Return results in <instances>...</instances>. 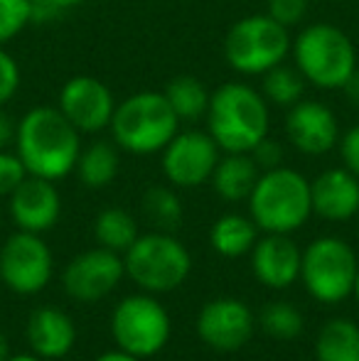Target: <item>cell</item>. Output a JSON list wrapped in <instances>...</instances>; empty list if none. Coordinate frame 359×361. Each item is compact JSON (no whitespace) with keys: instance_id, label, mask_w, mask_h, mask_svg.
Listing matches in <instances>:
<instances>
[{"instance_id":"obj_23","label":"cell","mask_w":359,"mask_h":361,"mask_svg":"<svg viewBox=\"0 0 359 361\" xmlns=\"http://www.w3.org/2000/svg\"><path fill=\"white\" fill-rule=\"evenodd\" d=\"M315 361H359V327L347 317L322 324L315 339Z\"/></svg>"},{"instance_id":"obj_36","label":"cell","mask_w":359,"mask_h":361,"mask_svg":"<svg viewBox=\"0 0 359 361\" xmlns=\"http://www.w3.org/2000/svg\"><path fill=\"white\" fill-rule=\"evenodd\" d=\"M342 91L347 94V99L352 101L355 106H359V67L352 72L350 79L345 81V86H342Z\"/></svg>"},{"instance_id":"obj_15","label":"cell","mask_w":359,"mask_h":361,"mask_svg":"<svg viewBox=\"0 0 359 361\" xmlns=\"http://www.w3.org/2000/svg\"><path fill=\"white\" fill-rule=\"evenodd\" d=\"M286 135L303 155H327L340 143V126L327 104L300 99L288 109Z\"/></svg>"},{"instance_id":"obj_12","label":"cell","mask_w":359,"mask_h":361,"mask_svg":"<svg viewBox=\"0 0 359 361\" xmlns=\"http://www.w3.org/2000/svg\"><path fill=\"white\" fill-rule=\"evenodd\" d=\"M197 337L209 349L221 354L246 347L256 329V314L239 298H214L202 305L197 314Z\"/></svg>"},{"instance_id":"obj_39","label":"cell","mask_w":359,"mask_h":361,"mask_svg":"<svg viewBox=\"0 0 359 361\" xmlns=\"http://www.w3.org/2000/svg\"><path fill=\"white\" fill-rule=\"evenodd\" d=\"M8 359H10V342L3 329H0V361H8Z\"/></svg>"},{"instance_id":"obj_21","label":"cell","mask_w":359,"mask_h":361,"mask_svg":"<svg viewBox=\"0 0 359 361\" xmlns=\"http://www.w3.org/2000/svg\"><path fill=\"white\" fill-rule=\"evenodd\" d=\"M256 221L244 214H224L219 216L209 228V246L224 258L249 256L251 248L259 241Z\"/></svg>"},{"instance_id":"obj_27","label":"cell","mask_w":359,"mask_h":361,"mask_svg":"<svg viewBox=\"0 0 359 361\" xmlns=\"http://www.w3.org/2000/svg\"><path fill=\"white\" fill-rule=\"evenodd\" d=\"M308 81L303 79V74L296 67H288V64H278V67L269 69L261 81V94L264 99L273 106H281V109H291L293 104L303 99V91H305Z\"/></svg>"},{"instance_id":"obj_9","label":"cell","mask_w":359,"mask_h":361,"mask_svg":"<svg viewBox=\"0 0 359 361\" xmlns=\"http://www.w3.org/2000/svg\"><path fill=\"white\" fill-rule=\"evenodd\" d=\"M173 319L153 293L123 298L111 312V337L121 352L138 359L160 354L170 342Z\"/></svg>"},{"instance_id":"obj_40","label":"cell","mask_w":359,"mask_h":361,"mask_svg":"<svg viewBox=\"0 0 359 361\" xmlns=\"http://www.w3.org/2000/svg\"><path fill=\"white\" fill-rule=\"evenodd\" d=\"M8 361H47V359H42V357H37V354L28 352V354H10Z\"/></svg>"},{"instance_id":"obj_6","label":"cell","mask_w":359,"mask_h":361,"mask_svg":"<svg viewBox=\"0 0 359 361\" xmlns=\"http://www.w3.org/2000/svg\"><path fill=\"white\" fill-rule=\"evenodd\" d=\"M126 276L143 293L165 295L178 290L190 278L192 256L187 246L170 231L140 233L123 253Z\"/></svg>"},{"instance_id":"obj_17","label":"cell","mask_w":359,"mask_h":361,"mask_svg":"<svg viewBox=\"0 0 359 361\" xmlns=\"http://www.w3.org/2000/svg\"><path fill=\"white\" fill-rule=\"evenodd\" d=\"M249 256L254 278L261 286L283 290L300 281L303 251L291 238V233H264Z\"/></svg>"},{"instance_id":"obj_20","label":"cell","mask_w":359,"mask_h":361,"mask_svg":"<svg viewBox=\"0 0 359 361\" xmlns=\"http://www.w3.org/2000/svg\"><path fill=\"white\" fill-rule=\"evenodd\" d=\"M261 177V167L249 152H224L212 172V187L224 202H249L256 182Z\"/></svg>"},{"instance_id":"obj_1","label":"cell","mask_w":359,"mask_h":361,"mask_svg":"<svg viewBox=\"0 0 359 361\" xmlns=\"http://www.w3.org/2000/svg\"><path fill=\"white\" fill-rule=\"evenodd\" d=\"M13 147L28 175L57 182L72 175L77 167L82 133L69 123L57 106H37L18 121Z\"/></svg>"},{"instance_id":"obj_10","label":"cell","mask_w":359,"mask_h":361,"mask_svg":"<svg viewBox=\"0 0 359 361\" xmlns=\"http://www.w3.org/2000/svg\"><path fill=\"white\" fill-rule=\"evenodd\" d=\"M54 256L42 233L15 231L0 248V278L15 295H37L49 286Z\"/></svg>"},{"instance_id":"obj_14","label":"cell","mask_w":359,"mask_h":361,"mask_svg":"<svg viewBox=\"0 0 359 361\" xmlns=\"http://www.w3.org/2000/svg\"><path fill=\"white\" fill-rule=\"evenodd\" d=\"M57 109L79 133H101L111 126L116 111V99L101 79L89 74L72 76L59 89Z\"/></svg>"},{"instance_id":"obj_41","label":"cell","mask_w":359,"mask_h":361,"mask_svg":"<svg viewBox=\"0 0 359 361\" xmlns=\"http://www.w3.org/2000/svg\"><path fill=\"white\" fill-rule=\"evenodd\" d=\"M355 300H357V305H359V266H357V281H355Z\"/></svg>"},{"instance_id":"obj_8","label":"cell","mask_w":359,"mask_h":361,"mask_svg":"<svg viewBox=\"0 0 359 361\" xmlns=\"http://www.w3.org/2000/svg\"><path fill=\"white\" fill-rule=\"evenodd\" d=\"M359 258L337 236H320L303 248L300 281L308 295L322 305H337L355 293Z\"/></svg>"},{"instance_id":"obj_35","label":"cell","mask_w":359,"mask_h":361,"mask_svg":"<svg viewBox=\"0 0 359 361\" xmlns=\"http://www.w3.org/2000/svg\"><path fill=\"white\" fill-rule=\"evenodd\" d=\"M15 135H18V121L0 106V150L15 145Z\"/></svg>"},{"instance_id":"obj_11","label":"cell","mask_w":359,"mask_h":361,"mask_svg":"<svg viewBox=\"0 0 359 361\" xmlns=\"http://www.w3.org/2000/svg\"><path fill=\"white\" fill-rule=\"evenodd\" d=\"M219 152V145L207 130H178L163 147V172L173 187L192 190L212 180Z\"/></svg>"},{"instance_id":"obj_29","label":"cell","mask_w":359,"mask_h":361,"mask_svg":"<svg viewBox=\"0 0 359 361\" xmlns=\"http://www.w3.org/2000/svg\"><path fill=\"white\" fill-rule=\"evenodd\" d=\"M32 23V0H0V47Z\"/></svg>"},{"instance_id":"obj_34","label":"cell","mask_w":359,"mask_h":361,"mask_svg":"<svg viewBox=\"0 0 359 361\" xmlns=\"http://www.w3.org/2000/svg\"><path fill=\"white\" fill-rule=\"evenodd\" d=\"M340 155H342V165L359 177V126H352L345 135H340Z\"/></svg>"},{"instance_id":"obj_31","label":"cell","mask_w":359,"mask_h":361,"mask_svg":"<svg viewBox=\"0 0 359 361\" xmlns=\"http://www.w3.org/2000/svg\"><path fill=\"white\" fill-rule=\"evenodd\" d=\"M308 0H269V10L266 15H271L276 23H281L283 27H298L303 20L308 18Z\"/></svg>"},{"instance_id":"obj_2","label":"cell","mask_w":359,"mask_h":361,"mask_svg":"<svg viewBox=\"0 0 359 361\" xmlns=\"http://www.w3.org/2000/svg\"><path fill=\"white\" fill-rule=\"evenodd\" d=\"M205 118L207 133L221 152H249L271 128L269 101L244 81H226L212 91Z\"/></svg>"},{"instance_id":"obj_33","label":"cell","mask_w":359,"mask_h":361,"mask_svg":"<svg viewBox=\"0 0 359 361\" xmlns=\"http://www.w3.org/2000/svg\"><path fill=\"white\" fill-rule=\"evenodd\" d=\"M249 155L254 157V162L261 167V172L283 165V145L278 143V140H273L271 135H266L264 140H259V143L249 150Z\"/></svg>"},{"instance_id":"obj_19","label":"cell","mask_w":359,"mask_h":361,"mask_svg":"<svg viewBox=\"0 0 359 361\" xmlns=\"http://www.w3.org/2000/svg\"><path fill=\"white\" fill-rule=\"evenodd\" d=\"M25 337H28L32 354L47 361L62 359L77 344V324L62 307L42 305V307L30 312Z\"/></svg>"},{"instance_id":"obj_30","label":"cell","mask_w":359,"mask_h":361,"mask_svg":"<svg viewBox=\"0 0 359 361\" xmlns=\"http://www.w3.org/2000/svg\"><path fill=\"white\" fill-rule=\"evenodd\" d=\"M25 177H28V170H25L18 152L0 150V197L13 195Z\"/></svg>"},{"instance_id":"obj_16","label":"cell","mask_w":359,"mask_h":361,"mask_svg":"<svg viewBox=\"0 0 359 361\" xmlns=\"http://www.w3.org/2000/svg\"><path fill=\"white\" fill-rule=\"evenodd\" d=\"M8 209L20 231L44 233L57 226L62 216V197L52 180L28 175L8 197Z\"/></svg>"},{"instance_id":"obj_4","label":"cell","mask_w":359,"mask_h":361,"mask_svg":"<svg viewBox=\"0 0 359 361\" xmlns=\"http://www.w3.org/2000/svg\"><path fill=\"white\" fill-rule=\"evenodd\" d=\"M249 216L264 233H293L312 216L310 180L281 165L261 172L249 197Z\"/></svg>"},{"instance_id":"obj_24","label":"cell","mask_w":359,"mask_h":361,"mask_svg":"<svg viewBox=\"0 0 359 361\" xmlns=\"http://www.w3.org/2000/svg\"><path fill=\"white\" fill-rule=\"evenodd\" d=\"M138 236H140L138 221H135V216L128 209L106 207L94 219V238L101 248H109V251H116L123 256Z\"/></svg>"},{"instance_id":"obj_3","label":"cell","mask_w":359,"mask_h":361,"mask_svg":"<svg viewBox=\"0 0 359 361\" xmlns=\"http://www.w3.org/2000/svg\"><path fill=\"white\" fill-rule=\"evenodd\" d=\"M109 130L121 150L133 155H155L175 138L180 118L163 91H138L116 104Z\"/></svg>"},{"instance_id":"obj_18","label":"cell","mask_w":359,"mask_h":361,"mask_svg":"<svg viewBox=\"0 0 359 361\" xmlns=\"http://www.w3.org/2000/svg\"><path fill=\"white\" fill-rule=\"evenodd\" d=\"M312 214L325 221H350L359 214V177L345 165L330 167L310 182Z\"/></svg>"},{"instance_id":"obj_28","label":"cell","mask_w":359,"mask_h":361,"mask_svg":"<svg viewBox=\"0 0 359 361\" xmlns=\"http://www.w3.org/2000/svg\"><path fill=\"white\" fill-rule=\"evenodd\" d=\"M259 324L269 337L273 339H296L303 334V327H305V319H303L300 310L296 307L288 300H276V302H269L259 314Z\"/></svg>"},{"instance_id":"obj_5","label":"cell","mask_w":359,"mask_h":361,"mask_svg":"<svg viewBox=\"0 0 359 361\" xmlns=\"http://www.w3.org/2000/svg\"><path fill=\"white\" fill-rule=\"evenodd\" d=\"M291 54L303 79L322 91L342 89L357 69L352 39L330 23L305 25L293 39Z\"/></svg>"},{"instance_id":"obj_42","label":"cell","mask_w":359,"mask_h":361,"mask_svg":"<svg viewBox=\"0 0 359 361\" xmlns=\"http://www.w3.org/2000/svg\"><path fill=\"white\" fill-rule=\"evenodd\" d=\"M0 228H3V209H0Z\"/></svg>"},{"instance_id":"obj_26","label":"cell","mask_w":359,"mask_h":361,"mask_svg":"<svg viewBox=\"0 0 359 361\" xmlns=\"http://www.w3.org/2000/svg\"><path fill=\"white\" fill-rule=\"evenodd\" d=\"M140 204H143L145 219H148L158 231L173 233L182 224V219H185V209H182L178 192L170 190V187H163V185L148 187Z\"/></svg>"},{"instance_id":"obj_13","label":"cell","mask_w":359,"mask_h":361,"mask_svg":"<svg viewBox=\"0 0 359 361\" xmlns=\"http://www.w3.org/2000/svg\"><path fill=\"white\" fill-rule=\"evenodd\" d=\"M126 278L123 256L109 248H89L74 256L62 273V286L77 302H99Z\"/></svg>"},{"instance_id":"obj_37","label":"cell","mask_w":359,"mask_h":361,"mask_svg":"<svg viewBox=\"0 0 359 361\" xmlns=\"http://www.w3.org/2000/svg\"><path fill=\"white\" fill-rule=\"evenodd\" d=\"M94 361H143V359L133 357V354H128V352H121V349H114V352H106V354H101V357H96Z\"/></svg>"},{"instance_id":"obj_32","label":"cell","mask_w":359,"mask_h":361,"mask_svg":"<svg viewBox=\"0 0 359 361\" xmlns=\"http://www.w3.org/2000/svg\"><path fill=\"white\" fill-rule=\"evenodd\" d=\"M20 89V67L5 47H0V106H5Z\"/></svg>"},{"instance_id":"obj_22","label":"cell","mask_w":359,"mask_h":361,"mask_svg":"<svg viewBox=\"0 0 359 361\" xmlns=\"http://www.w3.org/2000/svg\"><path fill=\"white\" fill-rule=\"evenodd\" d=\"M121 147L114 140H94L91 145L82 147L77 160V172L79 182L89 190H101L109 187L111 182L118 177L121 170Z\"/></svg>"},{"instance_id":"obj_38","label":"cell","mask_w":359,"mask_h":361,"mask_svg":"<svg viewBox=\"0 0 359 361\" xmlns=\"http://www.w3.org/2000/svg\"><path fill=\"white\" fill-rule=\"evenodd\" d=\"M44 3H47V5H52V8H57L59 13H62V10L77 8V5L87 3V0H44Z\"/></svg>"},{"instance_id":"obj_43","label":"cell","mask_w":359,"mask_h":361,"mask_svg":"<svg viewBox=\"0 0 359 361\" xmlns=\"http://www.w3.org/2000/svg\"><path fill=\"white\" fill-rule=\"evenodd\" d=\"M0 286H3V278H0Z\"/></svg>"},{"instance_id":"obj_7","label":"cell","mask_w":359,"mask_h":361,"mask_svg":"<svg viewBox=\"0 0 359 361\" xmlns=\"http://www.w3.org/2000/svg\"><path fill=\"white\" fill-rule=\"evenodd\" d=\"M291 47V30L266 13L241 18L224 37L226 62L241 76H264L269 69L286 62Z\"/></svg>"},{"instance_id":"obj_25","label":"cell","mask_w":359,"mask_h":361,"mask_svg":"<svg viewBox=\"0 0 359 361\" xmlns=\"http://www.w3.org/2000/svg\"><path fill=\"white\" fill-rule=\"evenodd\" d=\"M163 94H165V99H168V104L173 106L180 123H195V121L207 116L212 91H207V86L202 84L197 76H192V74L175 76V79L168 81Z\"/></svg>"}]
</instances>
